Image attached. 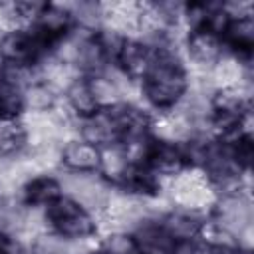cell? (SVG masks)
Here are the masks:
<instances>
[{"mask_svg":"<svg viewBox=\"0 0 254 254\" xmlns=\"http://www.w3.org/2000/svg\"><path fill=\"white\" fill-rule=\"evenodd\" d=\"M139 246V254H173L175 240L169 236V232L161 226L159 216H149L137 222L129 230Z\"/></svg>","mask_w":254,"mask_h":254,"instance_id":"4fadbf2b","label":"cell"},{"mask_svg":"<svg viewBox=\"0 0 254 254\" xmlns=\"http://www.w3.org/2000/svg\"><path fill=\"white\" fill-rule=\"evenodd\" d=\"M181 54L200 71H210L224 56V44L218 34L206 28L187 30L181 38Z\"/></svg>","mask_w":254,"mask_h":254,"instance_id":"277c9868","label":"cell"},{"mask_svg":"<svg viewBox=\"0 0 254 254\" xmlns=\"http://www.w3.org/2000/svg\"><path fill=\"white\" fill-rule=\"evenodd\" d=\"M0 254H28V248L22 244L20 236L0 230Z\"/></svg>","mask_w":254,"mask_h":254,"instance_id":"ac0fdd59","label":"cell"},{"mask_svg":"<svg viewBox=\"0 0 254 254\" xmlns=\"http://www.w3.org/2000/svg\"><path fill=\"white\" fill-rule=\"evenodd\" d=\"M54 50L30 28L16 26L0 34V58L6 65H40Z\"/></svg>","mask_w":254,"mask_h":254,"instance_id":"3957f363","label":"cell"},{"mask_svg":"<svg viewBox=\"0 0 254 254\" xmlns=\"http://www.w3.org/2000/svg\"><path fill=\"white\" fill-rule=\"evenodd\" d=\"M62 103L64 107L67 109V113L79 121V119H85L93 113H97L101 107H99V101L93 93V87H91V81L89 77L85 75H75L62 91Z\"/></svg>","mask_w":254,"mask_h":254,"instance_id":"7c38bea8","label":"cell"},{"mask_svg":"<svg viewBox=\"0 0 254 254\" xmlns=\"http://www.w3.org/2000/svg\"><path fill=\"white\" fill-rule=\"evenodd\" d=\"M81 244H85V242L67 240V238L44 228L30 238L28 254H81L83 250H87V248H81Z\"/></svg>","mask_w":254,"mask_h":254,"instance_id":"2e32d148","label":"cell"},{"mask_svg":"<svg viewBox=\"0 0 254 254\" xmlns=\"http://www.w3.org/2000/svg\"><path fill=\"white\" fill-rule=\"evenodd\" d=\"M151 58L153 48L145 40L137 36H125L111 67H115L129 83H139L151 64Z\"/></svg>","mask_w":254,"mask_h":254,"instance_id":"9c48e42d","label":"cell"},{"mask_svg":"<svg viewBox=\"0 0 254 254\" xmlns=\"http://www.w3.org/2000/svg\"><path fill=\"white\" fill-rule=\"evenodd\" d=\"M75 137L105 149L111 145H119V135H117V125L113 121V115L107 107H101L97 113L75 121Z\"/></svg>","mask_w":254,"mask_h":254,"instance_id":"8fae6325","label":"cell"},{"mask_svg":"<svg viewBox=\"0 0 254 254\" xmlns=\"http://www.w3.org/2000/svg\"><path fill=\"white\" fill-rule=\"evenodd\" d=\"M52 50H56L73 30V16L67 8V4H54V2H46L42 12L38 14V18L32 22L30 26Z\"/></svg>","mask_w":254,"mask_h":254,"instance_id":"8992f818","label":"cell"},{"mask_svg":"<svg viewBox=\"0 0 254 254\" xmlns=\"http://www.w3.org/2000/svg\"><path fill=\"white\" fill-rule=\"evenodd\" d=\"M95 250L99 254H139L135 236L129 230L121 228H113L107 234H103L95 244Z\"/></svg>","mask_w":254,"mask_h":254,"instance_id":"e0dca14e","label":"cell"},{"mask_svg":"<svg viewBox=\"0 0 254 254\" xmlns=\"http://www.w3.org/2000/svg\"><path fill=\"white\" fill-rule=\"evenodd\" d=\"M151 48V64L137 85L145 107L159 115L177 109L185 101L190 89V73L181 54V44L169 42Z\"/></svg>","mask_w":254,"mask_h":254,"instance_id":"6da1fadb","label":"cell"},{"mask_svg":"<svg viewBox=\"0 0 254 254\" xmlns=\"http://www.w3.org/2000/svg\"><path fill=\"white\" fill-rule=\"evenodd\" d=\"M42 220L44 228L75 242H89L99 234V218L67 194L46 206Z\"/></svg>","mask_w":254,"mask_h":254,"instance_id":"7a4b0ae2","label":"cell"},{"mask_svg":"<svg viewBox=\"0 0 254 254\" xmlns=\"http://www.w3.org/2000/svg\"><path fill=\"white\" fill-rule=\"evenodd\" d=\"M58 165L65 173L75 175H99L101 167V149L79 139L69 137L60 145L58 151Z\"/></svg>","mask_w":254,"mask_h":254,"instance_id":"52a82bcc","label":"cell"},{"mask_svg":"<svg viewBox=\"0 0 254 254\" xmlns=\"http://www.w3.org/2000/svg\"><path fill=\"white\" fill-rule=\"evenodd\" d=\"M81 254H99V252H97V250H95V246H93V248H87V250H83Z\"/></svg>","mask_w":254,"mask_h":254,"instance_id":"d6986e66","label":"cell"},{"mask_svg":"<svg viewBox=\"0 0 254 254\" xmlns=\"http://www.w3.org/2000/svg\"><path fill=\"white\" fill-rule=\"evenodd\" d=\"M159 222L175 242H196L206 222V214L189 208L169 206L159 214Z\"/></svg>","mask_w":254,"mask_h":254,"instance_id":"30bf717a","label":"cell"},{"mask_svg":"<svg viewBox=\"0 0 254 254\" xmlns=\"http://www.w3.org/2000/svg\"><path fill=\"white\" fill-rule=\"evenodd\" d=\"M64 194L65 192H64L62 179L56 177L54 173H48V171H40V173L30 175L18 187V198L30 210H44L46 206H50L52 202H56Z\"/></svg>","mask_w":254,"mask_h":254,"instance_id":"ba28073f","label":"cell"},{"mask_svg":"<svg viewBox=\"0 0 254 254\" xmlns=\"http://www.w3.org/2000/svg\"><path fill=\"white\" fill-rule=\"evenodd\" d=\"M22 95H24L26 113H34V115H48L62 103V91L44 77L30 83L22 91Z\"/></svg>","mask_w":254,"mask_h":254,"instance_id":"9a60e30c","label":"cell"},{"mask_svg":"<svg viewBox=\"0 0 254 254\" xmlns=\"http://www.w3.org/2000/svg\"><path fill=\"white\" fill-rule=\"evenodd\" d=\"M30 147V129L26 117L0 119V159L12 161L22 157Z\"/></svg>","mask_w":254,"mask_h":254,"instance_id":"5bb4252c","label":"cell"},{"mask_svg":"<svg viewBox=\"0 0 254 254\" xmlns=\"http://www.w3.org/2000/svg\"><path fill=\"white\" fill-rule=\"evenodd\" d=\"M141 165H147L163 183L173 181L175 177H179L181 173L190 169L181 143L157 139L155 135L151 137V141L147 145V151H145Z\"/></svg>","mask_w":254,"mask_h":254,"instance_id":"5b68a950","label":"cell"}]
</instances>
